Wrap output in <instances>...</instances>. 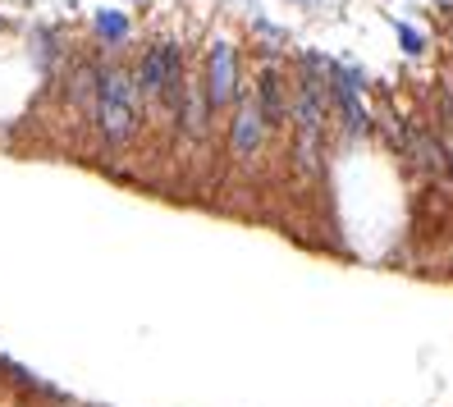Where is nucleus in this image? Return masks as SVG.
<instances>
[{
  "mask_svg": "<svg viewBox=\"0 0 453 407\" xmlns=\"http://www.w3.org/2000/svg\"><path fill=\"white\" fill-rule=\"evenodd\" d=\"M252 101H257V111H261L265 128H280V124L288 119V101H284V88H280V73L265 69V73L257 78V92H252Z\"/></svg>",
  "mask_w": 453,
  "mask_h": 407,
  "instance_id": "8",
  "label": "nucleus"
},
{
  "mask_svg": "<svg viewBox=\"0 0 453 407\" xmlns=\"http://www.w3.org/2000/svg\"><path fill=\"white\" fill-rule=\"evenodd\" d=\"M211 101H206V88L202 83H188L183 88V105H179V115H174V124L188 133V138H206V128H211Z\"/></svg>",
  "mask_w": 453,
  "mask_h": 407,
  "instance_id": "7",
  "label": "nucleus"
},
{
  "mask_svg": "<svg viewBox=\"0 0 453 407\" xmlns=\"http://www.w3.org/2000/svg\"><path fill=\"white\" fill-rule=\"evenodd\" d=\"M92 124L105 142H128L138 128V83L124 65H96V105Z\"/></svg>",
  "mask_w": 453,
  "mask_h": 407,
  "instance_id": "1",
  "label": "nucleus"
},
{
  "mask_svg": "<svg viewBox=\"0 0 453 407\" xmlns=\"http://www.w3.org/2000/svg\"><path fill=\"white\" fill-rule=\"evenodd\" d=\"M265 119H261V111H257V101L252 96H238V111H234V124H229V147H234V156L238 160H252L257 151H261V142H265Z\"/></svg>",
  "mask_w": 453,
  "mask_h": 407,
  "instance_id": "6",
  "label": "nucleus"
},
{
  "mask_svg": "<svg viewBox=\"0 0 453 407\" xmlns=\"http://www.w3.org/2000/svg\"><path fill=\"white\" fill-rule=\"evenodd\" d=\"M69 101L78 105V115L92 119V105H96V65H78L69 78Z\"/></svg>",
  "mask_w": 453,
  "mask_h": 407,
  "instance_id": "9",
  "label": "nucleus"
},
{
  "mask_svg": "<svg viewBox=\"0 0 453 407\" xmlns=\"http://www.w3.org/2000/svg\"><path fill=\"white\" fill-rule=\"evenodd\" d=\"M398 147L408 151V165L421 174V179H449V151H444V142L435 138L431 128H421V124H403V133H398Z\"/></svg>",
  "mask_w": 453,
  "mask_h": 407,
  "instance_id": "3",
  "label": "nucleus"
},
{
  "mask_svg": "<svg viewBox=\"0 0 453 407\" xmlns=\"http://www.w3.org/2000/svg\"><path fill=\"white\" fill-rule=\"evenodd\" d=\"M92 28H96V37H101L105 46H124V37H128V19H124L119 10H96Z\"/></svg>",
  "mask_w": 453,
  "mask_h": 407,
  "instance_id": "10",
  "label": "nucleus"
},
{
  "mask_svg": "<svg viewBox=\"0 0 453 407\" xmlns=\"http://www.w3.org/2000/svg\"><path fill=\"white\" fill-rule=\"evenodd\" d=\"M202 88H206L211 111H225V105L238 96V60H234V46H229V42H216V46H211Z\"/></svg>",
  "mask_w": 453,
  "mask_h": 407,
  "instance_id": "5",
  "label": "nucleus"
},
{
  "mask_svg": "<svg viewBox=\"0 0 453 407\" xmlns=\"http://www.w3.org/2000/svg\"><path fill=\"white\" fill-rule=\"evenodd\" d=\"M394 28H398V42H403L408 50H417V46H421V37H417V33L408 28V23H394Z\"/></svg>",
  "mask_w": 453,
  "mask_h": 407,
  "instance_id": "11",
  "label": "nucleus"
},
{
  "mask_svg": "<svg viewBox=\"0 0 453 407\" xmlns=\"http://www.w3.org/2000/svg\"><path fill=\"white\" fill-rule=\"evenodd\" d=\"M133 83H138V96L161 101L165 115L174 119L183 105V88H188V78H183V50L174 42H156L142 56V65L133 69Z\"/></svg>",
  "mask_w": 453,
  "mask_h": 407,
  "instance_id": "2",
  "label": "nucleus"
},
{
  "mask_svg": "<svg viewBox=\"0 0 453 407\" xmlns=\"http://www.w3.org/2000/svg\"><path fill=\"white\" fill-rule=\"evenodd\" d=\"M326 111H330L326 83L316 73H303L298 92H293V101H288V119L298 124V138H321L326 133Z\"/></svg>",
  "mask_w": 453,
  "mask_h": 407,
  "instance_id": "4",
  "label": "nucleus"
},
{
  "mask_svg": "<svg viewBox=\"0 0 453 407\" xmlns=\"http://www.w3.org/2000/svg\"><path fill=\"white\" fill-rule=\"evenodd\" d=\"M444 37H449V46H453V19H449V28H444Z\"/></svg>",
  "mask_w": 453,
  "mask_h": 407,
  "instance_id": "12",
  "label": "nucleus"
}]
</instances>
